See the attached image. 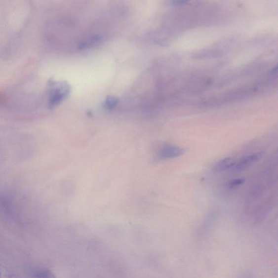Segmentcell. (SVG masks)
<instances>
[{
	"mask_svg": "<svg viewBox=\"0 0 278 278\" xmlns=\"http://www.w3.org/2000/svg\"><path fill=\"white\" fill-rule=\"evenodd\" d=\"M262 156V153H257V154L245 157L238 162L235 163V165L232 168V170L236 172H240L244 171L249 167L252 166L255 162L261 159Z\"/></svg>",
	"mask_w": 278,
	"mask_h": 278,
	"instance_id": "cell-1",
	"label": "cell"
},
{
	"mask_svg": "<svg viewBox=\"0 0 278 278\" xmlns=\"http://www.w3.org/2000/svg\"><path fill=\"white\" fill-rule=\"evenodd\" d=\"M32 277L34 278H56L52 271L45 269L34 271L32 272Z\"/></svg>",
	"mask_w": 278,
	"mask_h": 278,
	"instance_id": "cell-4",
	"label": "cell"
},
{
	"mask_svg": "<svg viewBox=\"0 0 278 278\" xmlns=\"http://www.w3.org/2000/svg\"><path fill=\"white\" fill-rule=\"evenodd\" d=\"M119 100L117 97L108 96L105 102V107L108 110H112L116 106Z\"/></svg>",
	"mask_w": 278,
	"mask_h": 278,
	"instance_id": "cell-6",
	"label": "cell"
},
{
	"mask_svg": "<svg viewBox=\"0 0 278 278\" xmlns=\"http://www.w3.org/2000/svg\"><path fill=\"white\" fill-rule=\"evenodd\" d=\"M1 271H0V277H1Z\"/></svg>",
	"mask_w": 278,
	"mask_h": 278,
	"instance_id": "cell-8",
	"label": "cell"
},
{
	"mask_svg": "<svg viewBox=\"0 0 278 278\" xmlns=\"http://www.w3.org/2000/svg\"><path fill=\"white\" fill-rule=\"evenodd\" d=\"M185 150L176 146L168 145L163 147L158 154L160 159H172L182 156Z\"/></svg>",
	"mask_w": 278,
	"mask_h": 278,
	"instance_id": "cell-2",
	"label": "cell"
},
{
	"mask_svg": "<svg viewBox=\"0 0 278 278\" xmlns=\"http://www.w3.org/2000/svg\"><path fill=\"white\" fill-rule=\"evenodd\" d=\"M236 161L232 158H225L218 162L213 168L214 172L219 173L231 169L235 165Z\"/></svg>",
	"mask_w": 278,
	"mask_h": 278,
	"instance_id": "cell-3",
	"label": "cell"
},
{
	"mask_svg": "<svg viewBox=\"0 0 278 278\" xmlns=\"http://www.w3.org/2000/svg\"><path fill=\"white\" fill-rule=\"evenodd\" d=\"M244 182V180L243 179H237L233 180V181L229 184V187L231 188H234L239 186V185H242Z\"/></svg>",
	"mask_w": 278,
	"mask_h": 278,
	"instance_id": "cell-7",
	"label": "cell"
},
{
	"mask_svg": "<svg viewBox=\"0 0 278 278\" xmlns=\"http://www.w3.org/2000/svg\"><path fill=\"white\" fill-rule=\"evenodd\" d=\"M102 40V37L101 36H96L95 37H92L90 40L84 41L83 42L80 43L79 48L80 50H82V49L88 48L91 46L97 43L100 42Z\"/></svg>",
	"mask_w": 278,
	"mask_h": 278,
	"instance_id": "cell-5",
	"label": "cell"
}]
</instances>
